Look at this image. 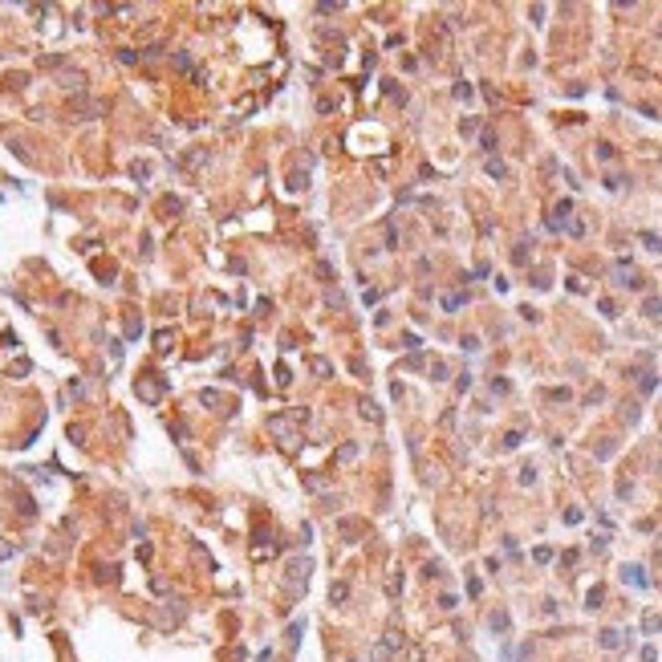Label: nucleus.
Segmentation results:
<instances>
[]
</instances>
